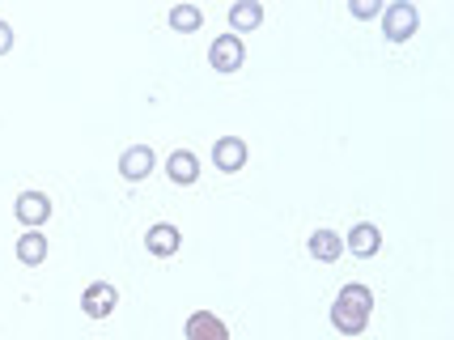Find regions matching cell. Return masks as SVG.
Instances as JSON below:
<instances>
[{"label":"cell","instance_id":"1","mask_svg":"<svg viewBox=\"0 0 454 340\" xmlns=\"http://www.w3.org/2000/svg\"><path fill=\"white\" fill-rule=\"evenodd\" d=\"M370 311H374V294L353 281V285H344V289L336 294L332 323H336V332H344V336H361L365 323H370Z\"/></svg>","mask_w":454,"mask_h":340},{"label":"cell","instance_id":"2","mask_svg":"<svg viewBox=\"0 0 454 340\" xmlns=\"http://www.w3.org/2000/svg\"><path fill=\"white\" fill-rule=\"evenodd\" d=\"M416 26H420V9L412 0H395V4L382 9V35H387V43H408L416 35Z\"/></svg>","mask_w":454,"mask_h":340},{"label":"cell","instance_id":"3","mask_svg":"<svg viewBox=\"0 0 454 340\" xmlns=\"http://www.w3.org/2000/svg\"><path fill=\"white\" fill-rule=\"evenodd\" d=\"M115 306H119V289L111 281H94V285L81 294V311H85L90 320H106Z\"/></svg>","mask_w":454,"mask_h":340},{"label":"cell","instance_id":"4","mask_svg":"<svg viewBox=\"0 0 454 340\" xmlns=\"http://www.w3.org/2000/svg\"><path fill=\"white\" fill-rule=\"evenodd\" d=\"M242 60H247V47H242L238 35H221V39L208 47V64H213L217 73H238Z\"/></svg>","mask_w":454,"mask_h":340},{"label":"cell","instance_id":"5","mask_svg":"<svg viewBox=\"0 0 454 340\" xmlns=\"http://www.w3.org/2000/svg\"><path fill=\"white\" fill-rule=\"evenodd\" d=\"M183 336L187 340H230V328L213 315V311H192L183 323Z\"/></svg>","mask_w":454,"mask_h":340},{"label":"cell","instance_id":"6","mask_svg":"<svg viewBox=\"0 0 454 340\" xmlns=\"http://www.w3.org/2000/svg\"><path fill=\"white\" fill-rule=\"evenodd\" d=\"M247 158H251V149H247V140L242 137H221L217 145H213V162H217V170H225V175L242 170Z\"/></svg>","mask_w":454,"mask_h":340},{"label":"cell","instance_id":"7","mask_svg":"<svg viewBox=\"0 0 454 340\" xmlns=\"http://www.w3.org/2000/svg\"><path fill=\"white\" fill-rule=\"evenodd\" d=\"M145 247H149V256H158V260H170L178 247H183V234H178V225H170V221H158V225H149V234H145Z\"/></svg>","mask_w":454,"mask_h":340},{"label":"cell","instance_id":"8","mask_svg":"<svg viewBox=\"0 0 454 340\" xmlns=\"http://www.w3.org/2000/svg\"><path fill=\"white\" fill-rule=\"evenodd\" d=\"M158 166V158H153V149L149 145H132L123 158H119V175L128 183H140V179H149V170Z\"/></svg>","mask_w":454,"mask_h":340},{"label":"cell","instance_id":"9","mask_svg":"<svg viewBox=\"0 0 454 340\" xmlns=\"http://www.w3.org/2000/svg\"><path fill=\"white\" fill-rule=\"evenodd\" d=\"M344 247L353 251L356 260H370V256H378V247H382V234H378V225H370V221H361V225H353V230H348V239H344Z\"/></svg>","mask_w":454,"mask_h":340},{"label":"cell","instance_id":"10","mask_svg":"<svg viewBox=\"0 0 454 340\" xmlns=\"http://www.w3.org/2000/svg\"><path fill=\"white\" fill-rule=\"evenodd\" d=\"M166 175H170V183H178V187H192V183L200 179V162L192 149H175L170 158H166Z\"/></svg>","mask_w":454,"mask_h":340},{"label":"cell","instance_id":"11","mask_svg":"<svg viewBox=\"0 0 454 340\" xmlns=\"http://www.w3.org/2000/svg\"><path fill=\"white\" fill-rule=\"evenodd\" d=\"M47 217H51V201H47L43 192H21L18 196V221L21 225L35 230V225H43Z\"/></svg>","mask_w":454,"mask_h":340},{"label":"cell","instance_id":"12","mask_svg":"<svg viewBox=\"0 0 454 340\" xmlns=\"http://www.w3.org/2000/svg\"><path fill=\"white\" fill-rule=\"evenodd\" d=\"M259 21H263V4H259V0H238L234 9H230V30H234L238 39L251 35Z\"/></svg>","mask_w":454,"mask_h":340},{"label":"cell","instance_id":"13","mask_svg":"<svg viewBox=\"0 0 454 340\" xmlns=\"http://www.w3.org/2000/svg\"><path fill=\"white\" fill-rule=\"evenodd\" d=\"M310 256H315L318 264H336L340 256H344V239H340L336 230H315V234H310Z\"/></svg>","mask_w":454,"mask_h":340},{"label":"cell","instance_id":"14","mask_svg":"<svg viewBox=\"0 0 454 340\" xmlns=\"http://www.w3.org/2000/svg\"><path fill=\"white\" fill-rule=\"evenodd\" d=\"M18 260L30 264V268L47 260V239H43L39 230H26V234L18 239Z\"/></svg>","mask_w":454,"mask_h":340},{"label":"cell","instance_id":"15","mask_svg":"<svg viewBox=\"0 0 454 340\" xmlns=\"http://www.w3.org/2000/svg\"><path fill=\"white\" fill-rule=\"evenodd\" d=\"M200 21H204V13H200L196 4H175V9H170V26H175V30H183V35L200 30Z\"/></svg>","mask_w":454,"mask_h":340},{"label":"cell","instance_id":"16","mask_svg":"<svg viewBox=\"0 0 454 340\" xmlns=\"http://www.w3.org/2000/svg\"><path fill=\"white\" fill-rule=\"evenodd\" d=\"M348 9H353V18H361V21H370V18L382 13V4H378V0H353Z\"/></svg>","mask_w":454,"mask_h":340},{"label":"cell","instance_id":"17","mask_svg":"<svg viewBox=\"0 0 454 340\" xmlns=\"http://www.w3.org/2000/svg\"><path fill=\"white\" fill-rule=\"evenodd\" d=\"M4 51H13V26L9 21H0V56Z\"/></svg>","mask_w":454,"mask_h":340}]
</instances>
